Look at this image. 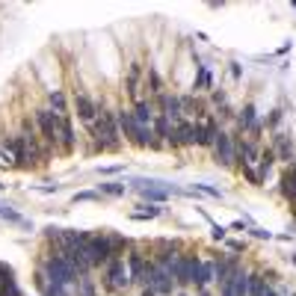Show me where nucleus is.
<instances>
[{"label":"nucleus","instance_id":"1","mask_svg":"<svg viewBox=\"0 0 296 296\" xmlns=\"http://www.w3.org/2000/svg\"><path fill=\"white\" fill-rule=\"evenodd\" d=\"M89 134L95 139V148L98 151H115L119 148V122H115V113L107 110V107H98V119L89 125Z\"/></svg>","mask_w":296,"mask_h":296},{"label":"nucleus","instance_id":"2","mask_svg":"<svg viewBox=\"0 0 296 296\" xmlns=\"http://www.w3.org/2000/svg\"><path fill=\"white\" fill-rule=\"evenodd\" d=\"M45 275H47V281L56 284V287H74V284L80 281L77 273H74V267H71L63 255H50V258H47Z\"/></svg>","mask_w":296,"mask_h":296},{"label":"nucleus","instance_id":"3","mask_svg":"<svg viewBox=\"0 0 296 296\" xmlns=\"http://www.w3.org/2000/svg\"><path fill=\"white\" fill-rule=\"evenodd\" d=\"M86 252V261H89V267H107L110 261H113V243H110V234H92L89 243L83 246Z\"/></svg>","mask_w":296,"mask_h":296},{"label":"nucleus","instance_id":"4","mask_svg":"<svg viewBox=\"0 0 296 296\" xmlns=\"http://www.w3.org/2000/svg\"><path fill=\"white\" fill-rule=\"evenodd\" d=\"M145 284H151L157 296H172L175 290V278L166 267H157L154 261H145Z\"/></svg>","mask_w":296,"mask_h":296},{"label":"nucleus","instance_id":"5","mask_svg":"<svg viewBox=\"0 0 296 296\" xmlns=\"http://www.w3.org/2000/svg\"><path fill=\"white\" fill-rule=\"evenodd\" d=\"M56 122H60V115L50 113V110H36V128H39V134L45 139L47 148H53V151H60V137H56Z\"/></svg>","mask_w":296,"mask_h":296},{"label":"nucleus","instance_id":"6","mask_svg":"<svg viewBox=\"0 0 296 296\" xmlns=\"http://www.w3.org/2000/svg\"><path fill=\"white\" fill-rule=\"evenodd\" d=\"M196 264H199L196 255H178V258L172 261L169 273H172V278H175L178 287H190V284H193V270H196Z\"/></svg>","mask_w":296,"mask_h":296},{"label":"nucleus","instance_id":"7","mask_svg":"<svg viewBox=\"0 0 296 296\" xmlns=\"http://www.w3.org/2000/svg\"><path fill=\"white\" fill-rule=\"evenodd\" d=\"M71 107H74V113H77V119H80L83 125H92V122L98 119V104L92 101L86 92H74V95H71Z\"/></svg>","mask_w":296,"mask_h":296},{"label":"nucleus","instance_id":"8","mask_svg":"<svg viewBox=\"0 0 296 296\" xmlns=\"http://www.w3.org/2000/svg\"><path fill=\"white\" fill-rule=\"evenodd\" d=\"M128 284H131V275H128L125 261H122V258H113V261L107 264V287H110V290H125Z\"/></svg>","mask_w":296,"mask_h":296},{"label":"nucleus","instance_id":"9","mask_svg":"<svg viewBox=\"0 0 296 296\" xmlns=\"http://www.w3.org/2000/svg\"><path fill=\"white\" fill-rule=\"evenodd\" d=\"M213 160L219 163V166H231L234 163V137L228 134V131H219V137L213 142Z\"/></svg>","mask_w":296,"mask_h":296},{"label":"nucleus","instance_id":"10","mask_svg":"<svg viewBox=\"0 0 296 296\" xmlns=\"http://www.w3.org/2000/svg\"><path fill=\"white\" fill-rule=\"evenodd\" d=\"M157 113L166 115L169 122H178V119H184L181 115V95H175V92H163V95H157Z\"/></svg>","mask_w":296,"mask_h":296},{"label":"nucleus","instance_id":"11","mask_svg":"<svg viewBox=\"0 0 296 296\" xmlns=\"http://www.w3.org/2000/svg\"><path fill=\"white\" fill-rule=\"evenodd\" d=\"M134 115H137V122L142 125V128H154V119H157V107H154V101H148V98L134 101Z\"/></svg>","mask_w":296,"mask_h":296},{"label":"nucleus","instance_id":"12","mask_svg":"<svg viewBox=\"0 0 296 296\" xmlns=\"http://www.w3.org/2000/svg\"><path fill=\"white\" fill-rule=\"evenodd\" d=\"M56 137H60V151H63V154H71V151H74V131H71L69 115H60V122H56Z\"/></svg>","mask_w":296,"mask_h":296},{"label":"nucleus","instance_id":"13","mask_svg":"<svg viewBox=\"0 0 296 296\" xmlns=\"http://www.w3.org/2000/svg\"><path fill=\"white\" fill-rule=\"evenodd\" d=\"M128 275H131L134 284H142V287H145V258H142L139 252H131V255H128Z\"/></svg>","mask_w":296,"mask_h":296},{"label":"nucleus","instance_id":"14","mask_svg":"<svg viewBox=\"0 0 296 296\" xmlns=\"http://www.w3.org/2000/svg\"><path fill=\"white\" fill-rule=\"evenodd\" d=\"M210 281H213V264L199 258V264H196V270H193V284H196V290L207 287Z\"/></svg>","mask_w":296,"mask_h":296},{"label":"nucleus","instance_id":"15","mask_svg":"<svg viewBox=\"0 0 296 296\" xmlns=\"http://www.w3.org/2000/svg\"><path fill=\"white\" fill-rule=\"evenodd\" d=\"M219 122L216 119H210L207 115L205 125H202V139H199V148H213V142H216V137H219Z\"/></svg>","mask_w":296,"mask_h":296},{"label":"nucleus","instance_id":"16","mask_svg":"<svg viewBox=\"0 0 296 296\" xmlns=\"http://www.w3.org/2000/svg\"><path fill=\"white\" fill-rule=\"evenodd\" d=\"M281 196L290 205H296V163H290V169L281 175Z\"/></svg>","mask_w":296,"mask_h":296},{"label":"nucleus","instance_id":"17","mask_svg":"<svg viewBox=\"0 0 296 296\" xmlns=\"http://www.w3.org/2000/svg\"><path fill=\"white\" fill-rule=\"evenodd\" d=\"M139 77H142V66L139 63H131V69H128V77H125V86H128V95L139 101Z\"/></svg>","mask_w":296,"mask_h":296},{"label":"nucleus","instance_id":"18","mask_svg":"<svg viewBox=\"0 0 296 296\" xmlns=\"http://www.w3.org/2000/svg\"><path fill=\"white\" fill-rule=\"evenodd\" d=\"M273 166H275V151L273 148L258 151V181H267V175H270Z\"/></svg>","mask_w":296,"mask_h":296},{"label":"nucleus","instance_id":"19","mask_svg":"<svg viewBox=\"0 0 296 296\" xmlns=\"http://www.w3.org/2000/svg\"><path fill=\"white\" fill-rule=\"evenodd\" d=\"M47 101H50V113L69 115V98H66V92L63 89H53L50 95H47Z\"/></svg>","mask_w":296,"mask_h":296},{"label":"nucleus","instance_id":"20","mask_svg":"<svg viewBox=\"0 0 296 296\" xmlns=\"http://www.w3.org/2000/svg\"><path fill=\"white\" fill-rule=\"evenodd\" d=\"M237 125H240V134H249L252 128L258 125V113H255V107H252V104H246V107L240 110V115H237Z\"/></svg>","mask_w":296,"mask_h":296},{"label":"nucleus","instance_id":"21","mask_svg":"<svg viewBox=\"0 0 296 296\" xmlns=\"http://www.w3.org/2000/svg\"><path fill=\"white\" fill-rule=\"evenodd\" d=\"M210 71H207V66H199V74H196V80H193V95L196 92H207L210 89Z\"/></svg>","mask_w":296,"mask_h":296},{"label":"nucleus","instance_id":"22","mask_svg":"<svg viewBox=\"0 0 296 296\" xmlns=\"http://www.w3.org/2000/svg\"><path fill=\"white\" fill-rule=\"evenodd\" d=\"M264 290H267V275L249 273V296H264Z\"/></svg>","mask_w":296,"mask_h":296},{"label":"nucleus","instance_id":"23","mask_svg":"<svg viewBox=\"0 0 296 296\" xmlns=\"http://www.w3.org/2000/svg\"><path fill=\"white\" fill-rule=\"evenodd\" d=\"M125 184L122 181H107V184H98V193L101 196H125Z\"/></svg>","mask_w":296,"mask_h":296},{"label":"nucleus","instance_id":"24","mask_svg":"<svg viewBox=\"0 0 296 296\" xmlns=\"http://www.w3.org/2000/svg\"><path fill=\"white\" fill-rule=\"evenodd\" d=\"M139 207H142V210H134L131 219H154V216L163 213V207H157V205H139Z\"/></svg>","mask_w":296,"mask_h":296},{"label":"nucleus","instance_id":"25","mask_svg":"<svg viewBox=\"0 0 296 296\" xmlns=\"http://www.w3.org/2000/svg\"><path fill=\"white\" fill-rule=\"evenodd\" d=\"M145 86L151 89V95H163V80H160V74L154 69H148V74H145Z\"/></svg>","mask_w":296,"mask_h":296},{"label":"nucleus","instance_id":"26","mask_svg":"<svg viewBox=\"0 0 296 296\" xmlns=\"http://www.w3.org/2000/svg\"><path fill=\"white\" fill-rule=\"evenodd\" d=\"M187 193H205L210 199H222V190H216V187H210V184H196V187L187 190Z\"/></svg>","mask_w":296,"mask_h":296},{"label":"nucleus","instance_id":"27","mask_svg":"<svg viewBox=\"0 0 296 296\" xmlns=\"http://www.w3.org/2000/svg\"><path fill=\"white\" fill-rule=\"evenodd\" d=\"M77 296H98V290H95V284H92V278H80L77 284Z\"/></svg>","mask_w":296,"mask_h":296},{"label":"nucleus","instance_id":"28","mask_svg":"<svg viewBox=\"0 0 296 296\" xmlns=\"http://www.w3.org/2000/svg\"><path fill=\"white\" fill-rule=\"evenodd\" d=\"M0 216H3V219H9V222H18V225H27V222L21 219V213H15V210H12L9 205H3V207H0Z\"/></svg>","mask_w":296,"mask_h":296},{"label":"nucleus","instance_id":"29","mask_svg":"<svg viewBox=\"0 0 296 296\" xmlns=\"http://www.w3.org/2000/svg\"><path fill=\"white\" fill-rule=\"evenodd\" d=\"M98 199H101V193H92V190H83V193H74V199H71V202L77 205V202H98Z\"/></svg>","mask_w":296,"mask_h":296},{"label":"nucleus","instance_id":"30","mask_svg":"<svg viewBox=\"0 0 296 296\" xmlns=\"http://www.w3.org/2000/svg\"><path fill=\"white\" fill-rule=\"evenodd\" d=\"M249 234L252 237H258V240H273V231H267V228H261V225H252Z\"/></svg>","mask_w":296,"mask_h":296},{"label":"nucleus","instance_id":"31","mask_svg":"<svg viewBox=\"0 0 296 296\" xmlns=\"http://www.w3.org/2000/svg\"><path fill=\"white\" fill-rule=\"evenodd\" d=\"M210 101H213V107H216V110L228 107V98H225V92H222V89H216V92H213V98H210Z\"/></svg>","mask_w":296,"mask_h":296},{"label":"nucleus","instance_id":"32","mask_svg":"<svg viewBox=\"0 0 296 296\" xmlns=\"http://www.w3.org/2000/svg\"><path fill=\"white\" fill-rule=\"evenodd\" d=\"M234 273H237V270H234ZM219 296H234V275L219 284Z\"/></svg>","mask_w":296,"mask_h":296},{"label":"nucleus","instance_id":"33","mask_svg":"<svg viewBox=\"0 0 296 296\" xmlns=\"http://www.w3.org/2000/svg\"><path fill=\"white\" fill-rule=\"evenodd\" d=\"M0 166H15V154L9 148H0Z\"/></svg>","mask_w":296,"mask_h":296},{"label":"nucleus","instance_id":"34","mask_svg":"<svg viewBox=\"0 0 296 296\" xmlns=\"http://www.w3.org/2000/svg\"><path fill=\"white\" fill-rule=\"evenodd\" d=\"M225 234H228L225 225H210V237L213 240H225Z\"/></svg>","mask_w":296,"mask_h":296},{"label":"nucleus","instance_id":"35","mask_svg":"<svg viewBox=\"0 0 296 296\" xmlns=\"http://www.w3.org/2000/svg\"><path fill=\"white\" fill-rule=\"evenodd\" d=\"M278 122H281V110H273V115H270V119L264 122V128H275Z\"/></svg>","mask_w":296,"mask_h":296},{"label":"nucleus","instance_id":"36","mask_svg":"<svg viewBox=\"0 0 296 296\" xmlns=\"http://www.w3.org/2000/svg\"><path fill=\"white\" fill-rule=\"evenodd\" d=\"M122 166H98V175H119Z\"/></svg>","mask_w":296,"mask_h":296},{"label":"nucleus","instance_id":"37","mask_svg":"<svg viewBox=\"0 0 296 296\" xmlns=\"http://www.w3.org/2000/svg\"><path fill=\"white\" fill-rule=\"evenodd\" d=\"M228 246H231V252H243V249H246V243H243V240H231Z\"/></svg>","mask_w":296,"mask_h":296},{"label":"nucleus","instance_id":"38","mask_svg":"<svg viewBox=\"0 0 296 296\" xmlns=\"http://www.w3.org/2000/svg\"><path fill=\"white\" fill-rule=\"evenodd\" d=\"M56 190H60L56 184H53V187H36V193H45V196H50V193H56Z\"/></svg>","mask_w":296,"mask_h":296},{"label":"nucleus","instance_id":"39","mask_svg":"<svg viewBox=\"0 0 296 296\" xmlns=\"http://www.w3.org/2000/svg\"><path fill=\"white\" fill-rule=\"evenodd\" d=\"M142 296H157V290H154L151 284H145V287H142Z\"/></svg>","mask_w":296,"mask_h":296},{"label":"nucleus","instance_id":"40","mask_svg":"<svg viewBox=\"0 0 296 296\" xmlns=\"http://www.w3.org/2000/svg\"><path fill=\"white\" fill-rule=\"evenodd\" d=\"M196 296H210V290H207V287H202V290H196Z\"/></svg>","mask_w":296,"mask_h":296},{"label":"nucleus","instance_id":"41","mask_svg":"<svg viewBox=\"0 0 296 296\" xmlns=\"http://www.w3.org/2000/svg\"><path fill=\"white\" fill-rule=\"evenodd\" d=\"M287 261H290V264H296V252H290V255H287Z\"/></svg>","mask_w":296,"mask_h":296},{"label":"nucleus","instance_id":"42","mask_svg":"<svg viewBox=\"0 0 296 296\" xmlns=\"http://www.w3.org/2000/svg\"><path fill=\"white\" fill-rule=\"evenodd\" d=\"M178 296H187V293H178Z\"/></svg>","mask_w":296,"mask_h":296},{"label":"nucleus","instance_id":"43","mask_svg":"<svg viewBox=\"0 0 296 296\" xmlns=\"http://www.w3.org/2000/svg\"><path fill=\"white\" fill-rule=\"evenodd\" d=\"M0 287H3V284H0Z\"/></svg>","mask_w":296,"mask_h":296}]
</instances>
